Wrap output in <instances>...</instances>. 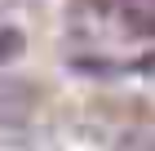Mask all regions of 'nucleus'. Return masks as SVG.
Masks as SVG:
<instances>
[{"label":"nucleus","mask_w":155,"mask_h":151,"mask_svg":"<svg viewBox=\"0 0 155 151\" xmlns=\"http://www.w3.org/2000/svg\"><path fill=\"white\" fill-rule=\"evenodd\" d=\"M120 18L129 22L133 36H155V0H129L120 9Z\"/></svg>","instance_id":"f257e3e1"},{"label":"nucleus","mask_w":155,"mask_h":151,"mask_svg":"<svg viewBox=\"0 0 155 151\" xmlns=\"http://www.w3.org/2000/svg\"><path fill=\"white\" fill-rule=\"evenodd\" d=\"M22 111H27V93L18 89V84H5V89H0V120H5V125H13Z\"/></svg>","instance_id":"f03ea898"},{"label":"nucleus","mask_w":155,"mask_h":151,"mask_svg":"<svg viewBox=\"0 0 155 151\" xmlns=\"http://www.w3.org/2000/svg\"><path fill=\"white\" fill-rule=\"evenodd\" d=\"M22 53V31L18 27H0V62H13Z\"/></svg>","instance_id":"7ed1b4c3"},{"label":"nucleus","mask_w":155,"mask_h":151,"mask_svg":"<svg viewBox=\"0 0 155 151\" xmlns=\"http://www.w3.org/2000/svg\"><path fill=\"white\" fill-rule=\"evenodd\" d=\"M120 151H155V129H133L120 138Z\"/></svg>","instance_id":"20e7f679"}]
</instances>
